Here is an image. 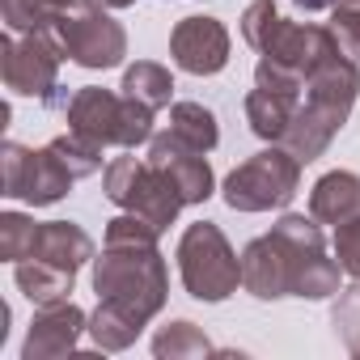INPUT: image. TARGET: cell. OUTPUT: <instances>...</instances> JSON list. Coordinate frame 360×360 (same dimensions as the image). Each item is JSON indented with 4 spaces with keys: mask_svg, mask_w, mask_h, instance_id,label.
Masks as SVG:
<instances>
[{
    "mask_svg": "<svg viewBox=\"0 0 360 360\" xmlns=\"http://www.w3.org/2000/svg\"><path fill=\"white\" fill-rule=\"evenodd\" d=\"M157 238L161 233L136 212H123L106 225L102 255L94 259L98 309L89 318L98 352H127L140 330L165 309L169 271L157 250Z\"/></svg>",
    "mask_w": 360,
    "mask_h": 360,
    "instance_id": "obj_1",
    "label": "cell"
},
{
    "mask_svg": "<svg viewBox=\"0 0 360 360\" xmlns=\"http://www.w3.org/2000/svg\"><path fill=\"white\" fill-rule=\"evenodd\" d=\"M339 259H326L322 221L314 217H280L271 233L246 242L242 250V288L259 301L301 297V301H326L339 292Z\"/></svg>",
    "mask_w": 360,
    "mask_h": 360,
    "instance_id": "obj_2",
    "label": "cell"
},
{
    "mask_svg": "<svg viewBox=\"0 0 360 360\" xmlns=\"http://www.w3.org/2000/svg\"><path fill=\"white\" fill-rule=\"evenodd\" d=\"M356 94H360V60H352L343 47L330 51L309 77H305V94H301V106L292 115V127L284 131V148L309 165L318 161L330 140L339 136V127L347 123L352 106H356Z\"/></svg>",
    "mask_w": 360,
    "mask_h": 360,
    "instance_id": "obj_3",
    "label": "cell"
},
{
    "mask_svg": "<svg viewBox=\"0 0 360 360\" xmlns=\"http://www.w3.org/2000/svg\"><path fill=\"white\" fill-rule=\"evenodd\" d=\"M242 39L259 56H267V60H276L301 77H309L330 51H339V34L330 26L288 22V18H280L276 0H250L246 13H242Z\"/></svg>",
    "mask_w": 360,
    "mask_h": 360,
    "instance_id": "obj_4",
    "label": "cell"
},
{
    "mask_svg": "<svg viewBox=\"0 0 360 360\" xmlns=\"http://www.w3.org/2000/svg\"><path fill=\"white\" fill-rule=\"evenodd\" d=\"M153 106L127 98V94H115V89H102V85H85L68 98L64 106V119L77 136L102 144V148H140L153 140Z\"/></svg>",
    "mask_w": 360,
    "mask_h": 360,
    "instance_id": "obj_5",
    "label": "cell"
},
{
    "mask_svg": "<svg viewBox=\"0 0 360 360\" xmlns=\"http://www.w3.org/2000/svg\"><path fill=\"white\" fill-rule=\"evenodd\" d=\"M178 276H183V288L195 301H225L238 292L242 284V255L229 246V238L221 233V225L212 221H195L183 229L178 238Z\"/></svg>",
    "mask_w": 360,
    "mask_h": 360,
    "instance_id": "obj_6",
    "label": "cell"
},
{
    "mask_svg": "<svg viewBox=\"0 0 360 360\" xmlns=\"http://www.w3.org/2000/svg\"><path fill=\"white\" fill-rule=\"evenodd\" d=\"M102 187L115 208L144 217L157 233H165L178 221V212L187 208V200L174 187V178L165 169H157L148 157H115L102 169Z\"/></svg>",
    "mask_w": 360,
    "mask_h": 360,
    "instance_id": "obj_7",
    "label": "cell"
},
{
    "mask_svg": "<svg viewBox=\"0 0 360 360\" xmlns=\"http://www.w3.org/2000/svg\"><path fill=\"white\" fill-rule=\"evenodd\" d=\"M297 187H301V161L284 144H271L246 157L225 178L221 195L233 212H271V208H288Z\"/></svg>",
    "mask_w": 360,
    "mask_h": 360,
    "instance_id": "obj_8",
    "label": "cell"
},
{
    "mask_svg": "<svg viewBox=\"0 0 360 360\" xmlns=\"http://www.w3.org/2000/svg\"><path fill=\"white\" fill-rule=\"evenodd\" d=\"M56 43L64 47V60L102 72V68H119L127 56V30L110 18V9L102 0H77L72 9H64L51 26Z\"/></svg>",
    "mask_w": 360,
    "mask_h": 360,
    "instance_id": "obj_9",
    "label": "cell"
},
{
    "mask_svg": "<svg viewBox=\"0 0 360 360\" xmlns=\"http://www.w3.org/2000/svg\"><path fill=\"white\" fill-rule=\"evenodd\" d=\"M77 183V174L68 169V161L56 153V144L43 148H26L18 140H5L0 148V195L9 200H26L30 208H47L60 204Z\"/></svg>",
    "mask_w": 360,
    "mask_h": 360,
    "instance_id": "obj_10",
    "label": "cell"
},
{
    "mask_svg": "<svg viewBox=\"0 0 360 360\" xmlns=\"http://www.w3.org/2000/svg\"><path fill=\"white\" fill-rule=\"evenodd\" d=\"M60 64H64V47L56 43L51 30H39V34H13L9 30L0 39V72H5V85L22 98L56 102Z\"/></svg>",
    "mask_w": 360,
    "mask_h": 360,
    "instance_id": "obj_11",
    "label": "cell"
},
{
    "mask_svg": "<svg viewBox=\"0 0 360 360\" xmlns=\"http://www.w3.org/2000/svg\"><path fill=\"white\" fill-rule=\"evenodd\" d=\"M148 161L174 178V187H178V195L187 200V208H191V204H204V200L217 191L208 153L195 148V144H187L183 136L169 131V127H165V131H153V140H148Z\"/></svg>",
    "mask_w": 360,
    "mask_h": 360,
    "instance_id": "obj_12",
    "label": "cell"
},
{
    "mask_svg": "<svg viewBox=\"0 0 360 360\" xmlns=\"http://www.w3.org/2000/svg\"><path fill=\"white\" fill-rule=\"evenodd\" d=\"M89 330V318L77 301H47V305H34V318H30V330H26V343H22V360H56V356H68L77 352L81 335Z\"/></svg>",
    "mask_w": 360,
    "mask_h": 360,
    "instance_id": "obj_13",
    "label": "cell"
},
{
    "mask_svg": "<svg viewBox=\"0 0 360 360\" xmlns=\"http://www.w3.org/2000/svg\"><path fill=\"white\" fill-rule=\"evenodd\" d=\"M169 56L191 77H217L229 64V30L217 18H183L169 34Z\"/></svg>",
    "mask_w": 360,
    "mask_h": 360,
    "instance_id": "obj_14",
    "label": "cell"
},
{
    "mask_svg": "<svg viewBox=\"0 0 360 360\" xmlns=\"http://www.w3.org/2000/svg\"><path fill=\"white\" fill-rule=\"evenodd\" d=\"M30 259H43V263H51V267L77 276L85 263L98 259V246H94V238H89L81 225H72V221H43L39 246H34Z\"/></svg>",
    "mask_w": 360,
    "mask_h": 360,
    "instance_id": "obj_15",
    "label": "cell"
},
{
    "mask_svg": "<svg viewBox=\"0 0 360 360\" xmlns=\"http://www.w3.org/2000/svg\"><path fill=\"white\" fill-rule=\"evenodd\" d=\"M360 212V178L352 169H330L322 174L309 191V217L322 225H339Z\"/></svg>",
    "mask_w": 360,
    "mask_h": 360,
    "instance_id": "obj_16",
    "label": "cell"
},
{
    "mask_svg": "<svg viewBox=\"0 0 360 360\" xmlns=\"http://www.w3.org/2000/svg\"><path fill=\"white\" fill-rule=\"evenodd\" d=\"M297 106H301V94H280V89L255 85V89L246 94V123H250V131H255L259 140L280 144L284 131L292 127Z\"/></svg>",
    "mask_w": 360,
    "mask_h": 360,
    "instance_id": "obj_17",
    "label": "cell"
},
{
    "mask_svg": "<svg viewBox=\"0 0 360 360\" xmlns=\"http://www.w3.org/2000/svg\"><path fill=\"white\" fill-rule=\"evenodd\" d=\"M127 98H136V102H144V106H153V110H165V106H174L169 98H174V77H169V68L165 64H157V60H136V64H127L123 68V85H119Z\"/></svg>",
    "mask_w": 360,
    "mask_h": 360,
    "instance_id": "obj_18",
    "label": "cell"
},
{
    "mask_svg": "<svg viewBox=\"0 0 360 360\" xmlns=\"http://www.w3.org/2000/svg\"><path fill=\"white\" fill-rule=\"evenodd\" d=\"M13 280H18V288H22L34 305L64 301V297L72 292V284H77L72 271H60V267H51V263H43V259H22V263H13Z\"/></svg>",
    "mask_w": 360,
    "mask_h": 360,
    "instance_id": "obj_19",
    "label": "cell"
},
{
    "mask_svg": "<svg viewBox=\"0 0 360 360\" xmlns=\"http://www.w3.org/2000/svg\"><path fill=\"white\" fill-rule=\"evenodd\" d=\"M212 352H217L212 339L187 318H178V322H169L153 335V356L157 360H195V356H212Z\"/></svg>",
    "mask_w": 360,
    "mask_h": 360,
    "instance_id": "obj_20",
    "label": "cell"
},
{
    "mask_svg": "<svg viewBox=\"0 0 360 360\" xmlns=\"http://www.w3.org/2000/svg\"><path fill=\"white\" fill-rule=\"evenodd\" d=\"M72 5L77 0H0V18L13 34H39V30H51L56 18Z\"/></svg>",
    "mask_w": 360,
    "mask_h": 360,
    "instance_id": "obj_21",
    "label": "cell"
},
{
    "mask_svg": "<svg viewBox=\"0 0 360 360\" xmlns=\"http://www.w3.org/2000/svg\"><path fill=\"white\" fill-rule=\"evenodd\" d=\"M169 131H178L187 144L212 153L221 144V127H217V115L200 102H174L169 106Z\"/></svg>",
    "mask_w": 360,
    "mask_h": 360,
    "instance_id": "obj_22",
    "label": "cell"
},
{
    "mask_svg": "<svg viewBox=\"0 0 360 360\" xmlns=\"http://www.w3.org/2000/svg\"><path fill=\"white\" fill-rule=\"evenodd\" d=\"M39 229H43V221H34L26 212H0V259L5 263L30 259L39 246Z\"/></svg>",
    "mask_w": 360,
    "mask_h": 360,
    "instance_id": "obj_23",
    "label": "cell"
},
{
    "mask_svg": "<svg viewBox=\"0 0 360 360\" xmlns=\"http://www.w3.org/2000/svg\"><path fill=\"white\" fill-rule=\"evenodd\" d=\"M330 326H335L339 343L347 347V356L360 360V284L339 292V301L330 305Z\"/></svg>",
    "mask_w": 360,
    "mask_h": 360,
    "instance_id": "obj_24",
    "label": "cell"
},
{
    "mask_svg": "<svg viewBox=\"0 0 360 360\" xmlns=\"http://www.w3.org/2000/svg\"><path fill=\"white\" fill-rule=\"evenodd\" d=\"M51 144H56V153L68 161V169H72L77 178H89V174H98V169H102V144H94V140H85V136H77L72 127H68L64 136H56Z\"/></svg>",
    "mask_w": 360,
    "mask_h": 360,
    "instance_id": "obj_25",
    "label": "cell"
},
{
    "mask_svg": "<svg viewBox=\"0 0 360 360\" xmlns=\"http://www.w3.org/2000/svg\"><path fill=\"white\" fill-rule=\"evenodd\" d=\"M330 30L339 34V47L360 60V0H335L330 9Z\"/></svg>",
    "mask_w": 360,
    "mask_h": 360,
    "instance_id": "obj_26",
    "label": "cell"
},
{
    "mask_svg": "<svg viewBox=\"0 0 360 360\" xmlns=\"http://www.w3.org/2000/svg\"><path fill=\"white\" fill-rule=\"evenodd\" d=\"M335 259L352 280H360V212L335 225Z\"/></svg>",
    "mask_w": 360,
    "mask_h": 360,
    "instance_id": "obj_27",
    "label": "cell"
},
{
    "mask_svg": "<svg viewBox=\"0 0 360 360\" xmlns=\"http://www.w3.org/2000/svg\"><path fill=\"white\" fill-rule=\"evenodd\" d=\"M292 5L305 13H326V9H335V0H292Z\"/></svg>",
    "mask_w": 360,
    "mask_h": 360,
    "instance_id": "obj_28",
    "label": "cell"
},
{
    "mask_svg": "<svg viewBox=\"0 0 360 360\" xmlns=\"http://www.w3.org/2000/svg\"><path fill=\"white\" fill-rule=\"evenodd\" d=\"M102 5H106V9H131L136 0H102Z\"/></svg>",
    "mask_w": 360,
    "mask_h": 360,
    "instance_id": "obj_29",
    "label": "cell"
}]
</instances>
